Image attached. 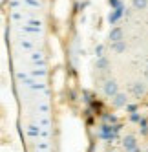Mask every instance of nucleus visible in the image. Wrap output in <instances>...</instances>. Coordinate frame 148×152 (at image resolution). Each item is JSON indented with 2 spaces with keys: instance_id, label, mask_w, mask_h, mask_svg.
<instances>
[{
  "instance_id": "obj_1",
  "label": "nucleus",
  "mask_w": 148,
  "mask_h": 152,
  "mask_svg": "<svg viewBox=\"0 0 148 152\" xmlns=\"http://www.w3.org/2000/svg\"><path fill=\"white\" fill-rule=\"evenodd\" d=\"M102 94L106 97H110V99H113V97L119 94V83L115 79H106L102 83Z\"/></svg>"
},
{
  "instance_id": "obj_2",
  "label": "nucleus",
  "mask_w": 148,
  "mask_h": 152,
  "mask_svg": "<svg viewBox=\"0 0 148 152\" xmlns=\"http://www.w3.org/2000/svg\"><path fill=\"white\" fill-rule=\"evenodd\" d=\"M137 147H139V143H137V137L133 134H126L123 137V148L126 152H133V150H137Z\"/></svg>"
},
{
  "instance_id": "obj_3",
  "label": "nucleus",
  "mask_w": 148,
  "mask_h": 152,
  "mask_svg": "<svg viewBox=\"0 0 148 152\" xmlns=\"http://www.w3.org/2000/svg\"><path fill=\"white\" fill-rule=\"evenodd\" d=\"M130 92H132L133 97L141 99V97H144V94H146V84L141 83V81H135V83H132V86H130Z\"/></svg>"
},
{
  "instance_id": "obj_4",
  "label": "nucleus",
  "mask_w": 148,
  "mask_h": 152,
  "mask_svg": "<svg viewBox=\"0 0 148 152\" xmlns=\"http://www.w3.org/2000/svg\"><path fill=\"white\" fill-rule=\"evenodd\" d=\"M108 37H110V42H121V40H124V29L121 26H115L110 29Z\"/></svg>"
},
{
  "instance_id": "obj_5",
  "label": "nucleus",
  "mask_w": 148,
  "mask_h": 152,
  "mask_svg": "<svg viewBox=\"0 0 148 152\" xmlns=\"http://www.w3.org/2000/svg\"><path fill=\"white\" fill-rule=\"evenodd\" d=\"M112 106L113 108H123V106H128V95L126 94H123V92H119L117 95L112 99Z\"/></svg>"
},
{
  "instance_id": "obj_6",
  "label": "nucleus",
  "mask_w": 148,
  "mask_h": 152,
  "mask_svg": "<svg viewBox=\"0 0 148 152\" xmlns=\"http://www.w3.org/2000/svg\"><path fill=\"white\" fill-rule=\"evenodd\" d=\"M95 68H97V72H101V73H106L110 70V61L106 57H101V59H97V62H95Z\"/></svg>"
},
{
  "instance_id": "obj_7",
  "label": "nucleus",
  "mask_w": 148,
  "mask_h": 152,
  "mask_svg": "<svg viewBox=\"0 0 148 152\" xmlns=\"http://www.w3.org/2000/svg\"><path fill=\"white\" fill-rule=\"evenodd\" d=\"M126 50H128V44H126L124 40H121V42H112V51L115 53V55H121V53H124Z\"/></svg>"
},
{
  "instance_id": "obj_8",
  "label": "nucleus",
  "mask_w": 148,
  "mask_h": 152,
  "mask_svg": "<svg viewBox=\"0 0 148 152\" xmlns=\"http://www.w3.org/2000/svg\"><path fill=\"white\" fill-rule=\"evenodd\" d=\"M130 2H132V7L135 11H144V9H148V0H130Z\"/></svg>"
},
{
  "instance_id": "obj_9",
  "label": "nucleus",
  "mask_w": 148,
  "mask_h": 152,
  "mask_svg": "<svg viewBox=\"0 0 148 152\" xmlns=\"http://www.w3.org/2000/svg\"><path fill=\"white\" fill-rule=\"evenodd\" d=\"M28 134H29V136H38V134H42V132H40V128L29 125V126H28Z\"/></svg>"
},
{
  "instance_id": "obj_10",
  "label": "nucleus",
  "mask_w": 148,
  "mask_h": 152,
  "mask_svg": "<svg viewBox=\"0 0 148 152\" xmlns=\"http://www.w3.org/2000/svg\"><path fill=\"white\" fill-rule=\"evenodd\" d=\"M31 59H33L35 62L44 64V61H42V53H40V51H33V53H31Z\"/></svg>"
},
{
  "instance_id": "obj_11",
  "label": "nucleus",
  "mask_w": 148,
  "mask_h": 152,
  "mask_svg": "<svg viewBox=\"0 0 148 152\" xmlns=\"http://www.w3.org/2000/svg\"><path fill=\"white\" fill-rule=\"evenodd\" d=\"M31 73H33V77H44V75H48V72L44 68H42V70H33Z\"/></svg>"
},
{
  "instance_id": "obj_12",
  "label": "nucleus",
  "mask_w": 148,
  "mask_h": 152,
  "mask_svg": "<svg viewBox=\"0 0 148 152\" xmlns=\"http://www.w3.org/2000/svg\"><path fill=\"white\" fill-rule=\"evenodd\" d=\"M22 29L28 31V33H40V28H33V26H24Z\"/></svg>"
},
{
  "instance_id": "obj_13",
  "label": "nucleus",
  "mask_w": 148,
  "mask_h": 152,
  "mask_svg": "<svg viewBox=\"0 0 148 152\" xmlns=\"http://www.w3.org/2000/svg\"><path fill=\"white\" fill-rule=\"evenodd\" d=\"M37 148L38 150H48L49 148V143H48V141H40V143H37Z\"/></svg>"
},
{
  "instance_id": "obj_14",
  "label": "nucleus",
  "mask_w": 148,
  "mask_h": 152,
  "mask_svg": "<svg viewBox=\"0 0 148 152\" xmlns=\"http://www.w3.org/2000/svg\"><path fill=\"white\" fill-rule=\"evenodd\" d=\"M20 46H22L24 50H33V42H29V40H22V42H20Z\"/></svg>"
},
{
  "instance_id": "obj_15",
  "label": "nucleus",
  "mask_w": 148,
  "mask_h": 152,
  "mask_svg": "<svg viewBox=\"0 0 148 152\" xmlns=\"http://www.w3.org/2000/svg\"><path fill=\"white\" fill-rule=\"evenodd\" d=\"M102 51H104V46H102V44H99L97 48H95V53H97V57H99V59L102 57Z\"/></svg>"
},
{
  "instance_id": "obj_16",
  "label": "nucleus",
  "mask_w": 148,
  "mask_h": 152,
  "mask_svg": "<svg viewBox=\"0 0 148 152\" xmlns=\"http://www.w3.org/2000/svg\"><path fill=\"white\" fill-rule=\"evenodd\" d=\"M31 86H33L35 90H44V88H46V84H44V83H38V84H37V83H33Z\"/></svg>"
},
{
  "instance_id": "obj_17",
  "label": "nucleus",
  "mask_w": 148,
  "mask_h": 152,
  "mask_svg": "<svg viewBox=\"0 0 148 152\" xmlns=\"http://www.w3.org/2000/svg\"><path fill=\"white\" fill-rule=\"evenodd\" d=\"M38 110H40L42 114H46V112L49 110V106H48V104H44V103H40V104H38Z\"/></svg>"
},
{
  "instance_id": "obj_18",
  "label": "nucleus",
  "mask_w": 148,
  "mask_h": 152,
  "mask_svg": "<svg viewBox=\"0 0 148 152\" xmlns=\"http://www.w3.org/2000/svg\"><path fill=\"white\" fill-rule=\"evenodd\" d=\"M26 4H29V6H33V7H40V4L37 2V0H24Z\"/></svg>"
},
{
  "instance_id": "obj_19",
  "label": "nucleus",
  "mask_w": 148,
  "mask_h": 152,
  "mask_svg": "<svg viewBox=\"0 0 148 152\" xmlns=\"http://www.w3.org/2000/svg\"><path fill=\"white\" fill-rule=\"evenodd\" d=\"M29 24H31V26H33V28H40V24H42V22H40V20H31V22H29Z\"/></svg>"
},
{
  "instance_id": "obj_20",
  "label": "nucleus",
  "mask_w": 148,
  "mask_h": 152,
  "mask_svg": "<svg viewBox=\"0 0 148 152\" xmlns=\"http://www.w3.org/2000/svg\"><path fill=\"white\" fill-rule=\"evenodd\" d=\"M40 125H42V126H48V125H49V119L42 117V119H40Z\"/></svg>"
},
{
  "instance_id": "obj_21",
  "label": "nucleus",
  "mask_w": 148,
  "mask_h": 152,
  "mask_svg": "<svg viewBox=\"0 0 148 152\" xmlns=\"http://www.w3.org/2000/svg\"><path fill=\"white\" fill-rule=\"evenodd\" d=\"M22 17H20V13H13V20H20Z\"/></svg>"
},
{
  "instance_id": "obj_22",
  "label": "nucleus",
  "mask_w": 148,
  "mask_h": 152,
  "mask_svg": "<svg viewBox=\"0 0 148 152\" xmlns=\"http://www.w3.org/2000/svg\"><path fill=\"white\" fill-rule=\"evenodd\" d=\"M108 152H113V150H108Z\"/></svg>"
}]
</instances>
